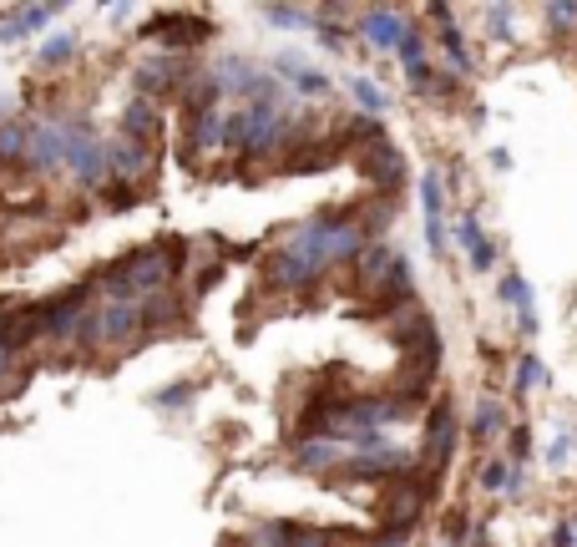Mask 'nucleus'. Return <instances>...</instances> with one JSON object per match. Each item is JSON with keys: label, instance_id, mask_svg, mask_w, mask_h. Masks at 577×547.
<instances>
[{"label": "nucleus", "instance_id": "nucleus-1", "mask_svg": "<svg viewBox=\"0 0 577 547\" xmlns=\"http://www.w3.org/2000/svg\"><path fill=\"white\" fill-rule=\"evenodd\" d=\"M183 274V244H142L132 254H122L117 264H107L97 274V284L107 289V299H152V294H168Z\"/></svg>", "mask_w": 577, "mask_h": 547}, {"label": "nucleus", "instance_id": "nucleus-2", "mask_svg": "<svg viewBox=\"0 0 577 547\" xmlns=\"http://www.w3.org/2000/svg\"><path fill=\"white\" fill-rule=\"evenodd\" d=\"M92 289H97V279H87V284H76V289L36 304V335L51 340V345H76L81 325H87V315H92Z\"/></svg>", "mask_w": 577, "mask_h": 547}, {"label": "nucleus", "instance_id": "nucleus-3", "mask_svg": "<svg viewBox=\"0 0 577 547\" xmlns=\"http://www.w3.org/2000/svg\"><path fill=\"white\" fill-rule=\"evenodd\" d=\"M66 173L81 183V188H92L102 193L107 188V142L97 137V127L87 117H71L66 122Z\"/></svg>", "mask_w": 577, "mask_h": 547}, {"label": "nucleus", "instance_id": "nucleus-4", "mask_svg": "<svg viewBox=\"0 0 577 547\" xmlns=\"http://www.w3.org/2000/svg\"><path fill=\"white\" fill-rule=\"evenodd\" d=\"M26 168H36V173H56V168H66V122H31Z\"/></svg>", "mask_w": 577, "mask_h": 547}, {"label": "nucleus", "instance_id": "nucleus-5", "mask_svg": "<svg viewBox=\"0 0 577 547\" xmlns=\"http://www.w3.org/2000/svg\"><path fill=\"white\" fill-rule=\"evenodd\" d=\"M421 208H426V244L441 259L446 254V173L441 168H431L421 178Z\"/></svg>", "mask_w": 577, "mask_h": 547}, {"label": "nucleus", "instance_id": "nucleus-6", "mask_svg": "<svg viewBox=\"0 0 577 547\" xmlns=\"http://www.w3.org/2000/svg\"><path fill=\"white\" fill-rule=\"evenodd\" d=\"M274 71H279V82H284L294 97H309V102L329 97V76H324L319 66H309L299 51H284V56L274 61Z\"/></svg>", "mask_w": 577, "mask_h": 547}, {"label": "nucleus", "instance_id": "nucleus-7", "mask_svg": "<svg viewBox=\"0 0 577 547\" xmlns=\"http://www.w3.org/2000/svg\"><path fill=\"white\" fill-rule=\"evenodd\" d=\"M147 36H152V41H168V46L178 51V46H198L203 36H213V21H208V16H193V11H168V16H157V21L147 26Z\"/></svg>", "mask_w": 577, "mask_h": 547}, {"label": "nucleus", "instance_id": "nucleus-8", "mask_svg": "<svg viewBox=\"0 0 577 547\" xmlns=\"http://www.w3.org/2000/svg\"><path fill=\"white\" fill-rule=\"evenodd\" d=\"M451 451H456V416H451V406H431V416H426V472L431 477H441L446 466H451Z\"/></svg>", "mask_w": 577, "mask_h": 547}, {"label": "nucleus", "instance_id": "nucleus-9", "mask_svg": "<svg viewBox=\"0 0 577 547\" xmlns=\"http://www.w3.org/2000/svg\"><path fill=\"white\" fill-rule=\"evenodd\" d=\"M107 173L117 178V183H142L147 173H152V152L142 147V142H127V137H112L107 142Z\"/></svg>", "mask_w": 577, "mask_h": 547}, {"label": "nucleus", "instance_id": "nucleus-10", "mask_svg": "<svg viewBox=\"0 0 577 547\" xmlns=\"http://www.w3.org/2000/svg\"><path fill=\"white\" fill-rule=\"evenodd\" d=\"M405 31H410V21H405L400 11H390V6H375V11L360 16V36H365L375 51H395Z\"/></svg>", "mask_w": 577, "mask_h": 547}, {"label": "nucleus", "instance_id": "nucleus-11", "mask_svg": "<svg viewBox=\"0 0 577 547\" xmlns=\"http://www.w3.org/2000/svg\"><path fill=\"white\" fill-rule=\"evenodd\" d=\"M497 299L517 309V330L522 335H537V299H532V284L522 274H502L497 279Z\"/></svg>", "mask_w": 577, "mask_h": 547}, {"label": "nucleus", "instance_id": "nucleus-12", "mask_svg": "<svg viewBox=\"0 0 577 547\" xmlns=\"http://www.w3.org/2000/svg\"><path fill=\"white\" fill-rule=\"evenodd\" d=\"M208 147H223V112H198V117H188V137H183V163H198Z\"/></svg>", "mask_w": 577, "mask_h": 547}, {"label": "nucleus", "instance_id": "nucleus-13", "mask_svg": "<svg viewBox=\"0 0 577 547\" xmlns=\"http://www.w3.org/2000/svg\"><path fill=\"white\" fill-rule=\"evenodd\" d=\"M56 11H61V6H21V11H11L6 21H0V41H21V36L46 31V21H51Z\"/></svg>", "mask_w": 577, "mask_h": 547}, {"label": "nucleus", "instance_id": "nucleus-14", "mask_svg": "<svg viewBox=\"0 0 577 547\" xmlns=\"http://www.w3.org/2000/svg\"><path fill=\"white\" fill-rule=\"evenodd\" d=\"M365 173H370V183H375V188H400L405 163H400V152H395L390 142H380L375 152H365Z\"/></svg>", "mask_w": 577, "mask_h": 547}, {"label": "nucleus", "instance_id": "nucleus-15", "mask_svg": "<svg viewBox=\"0 0 577 547\" xmlns=\"http://www.w3.org/2000/svg\"><path fill=\"white\" fill-rule=\"evenodd\" d=\"M122 137H127V142H142V147L157 137V107H152L147 97H132V102H127V112H122Z\"/></svg>", "mask_w": 577, "mask_h": 547}, {"label": "nucleus", "instance_id": "nucleus-16", "mask_svg": "<svg viewBox=\"0 0 577 547\" xmlns=\"http://www.w3.org/2000/svg\"><path fill=\"white\" fill-rule=\"evenodd\" d=\"M507 431V406L502 401H476V416H471V441H491V436H502Z\"/></svg>", "mask_w": 577, "mask_h": 547}, {"label": "nucleus", "instance_id": "nucleus-17", "mask_svg": "<svg viewBox=\"0 0 577 547\" xmlns=\"http://www.w3.org/2000/svg\"><path fill=\"white\" fill-rule=\"evenodd\" d=\"M26 142H31V122L21 117L0 122V163H26Z\"/></svg>", "mask_w": 577, "mask_h": 547}, {"label": "nucleus", "instance_id": "nucleus-18", "mask_svg": "<svg viewBox=\"0 0 577 547\" xmlns=\"http://www.w3.org/2000/svg\"><path fill=\"white\" fill-rule=\"evenodd\" d=\"M345 87H350V97L360 102L365 117H385V112H390V97L370 82V76H345Z\"/></svg>", "mask_w": 577, "mask_h": 547}, {"label": "nucleus", "instance_id": "nucleus-19", "mask_svg": "<svg viewBox=\"0 0 577 547\" xmlns=\"http://www.w3.org/2000/svg\"><path fill=\"white\" fill-rule=\"evenodd\" d=\"M441 51H446V66H451L456 76H466V71H471V56H466V41H461L456 21H446V26H441Z\"/></svg>", "mask_w": 577, "mask_h": 547}, {"label": "nucleus", "instance_id": "nucleus-20", "mask_svg": "<svg viewBox=\"0 0 577 547\" xmlns=\"http://www.w3.org/2000/svg\"><path fill=\"white\" fill-rule=\"evenodd\" d=\"M476 487L491 492V497H507V487H512V466H507V461H486L481 472H476Z\"/></svg>", "mask_w": 577, "mask_h": 547}, {"label": "nucleus", "instance_id": "nucleus-21", "mask_svg": "<svg viewBox=\"0 0 577 547\" xmlns=\"http://www.w3.org/2000/svg\"><path fill=\"white\" fill-rule=\"evenodd\" d=\"M537 385H547V365H542L537 355H522V360H517V380H512V390H517V396H527V390H537Z\"/></svg>", "mask_w": 577, "mask_h": 547}, {"label": "nucleus", "instance_id": "nucleus-22", "mask_svg": "<svg viewBox=\"0 0 577 547\" xmlns=\"http://www.w3.org/2000/svg\"><path fill=\"white\" fill-rule=\"evenodd\" d=\"M76 31H61V36H51L46 46H41V66H66L71 56H76Z\"/></svg>", "mask_w": 577, "mask_h": 547}, {"label": "nucleus", "instance_id": "nucleus-23", "mask_svg": "<svg viewBox=\"0 0 577 547\" xmlns=\"http://www.w3.org/2000/svg\"><path fill=\"white\" fill-rule=\"evenodd\" d=\"M264 21H269V26H279V31H304V26H314V11H294V6H269V11H264Z\"/></svg>", "mask_w": 577, "mask_h": 547}, {"label": "nucleus", "instance_id": "nucleus-24", "mask_svg": "<svg viewBox=\"0 0 577 547\" xmlns=\"http://www.w3.org/2000/svg\"><path fill=\"white\" fill-rule=\"evenodd\" d=\"M456 244H461L466 254L486 244V228H481V218H476V213H461V223H456Z\"/></svg>", "mask_w": 577, "mask_h": 547}, {"label": "nucleus", "instance_id": "nucleus-25", "mask_svg": "<svg viewBox=\"0 0 577 547\" xmlns=\"http://www.w3.org/2000/svg\"><path fill=\"white\" fill-rule=\"evenodd\" d=\"M395 51H400V61H405V71H410V66H421V61H426V36H421L416 26H410V31L400 36V46H395Z\"/></svg>", "mask_w": 577, "mask_h": 547}, {"label": "nucleus", "instance_id": "nucleus-26", "mask_svg": "<svg viewBox=\"0 0 577 547\" xmlns=\"http://www.w3.org/2000/svg\"><path fill=\"white\" fill-rule=\"evenodd\" d=\"M486 31H491V41L512 46V41H517V36H512V11H507V6H491V11H486Z\"/></svg>", "mask_w": 577, "mask_h": 547}, {"label": "nucleus", "instance_id": "nucleus-27", "mask_svg": "<svg viewBox=\"0 0 577 547\" xmlns=\"http://www.w3.org/2000/svg\"><path fill=\"white\" fill-rule=\"evenodd\" d=\"M572 446H577V436H572V431H557V436H552V446L542 451V456H547V466H552V472H562V466H567Z\"/></svg>", "mask_w": 577, "mask_h": 547}, {"label": "nucleus", "instance_id": "nucleus-28", "mask_svg": "<svg viewBox=\"0 0 577 547\" xmlns=\"http://www.w3.org/2000/svg\"><path fill=\"white\" fill-rule=\"evenodd\" d=\"M441 537H446L451 547H466V537H471V517H466V512H451V517L441 522Z\"/></svg>", "mask_w": 577, "mask_h": 547}, {"label": "nucleus", "instance_id": "nucleus-29", "mask_svg": "<svg viewBox=\"0 0 577 547\" xmlns=\"http://www.w3.org/2000/svg\"><path fill=\"white\" fill-rule=\"evenodd\" d=\"M188 396H193V380H183V385H168V390H157V406H162V411H183V406H188Z\"/></svg>", "mask_w": 577, "mask_h": 547}, {"label": "nucleus", "instance_id": "nucleus-30", "mask_svg": "<svg viewBox=\"0 0 577 547\" xmlns=\"http://www.w3.org/2000/svg\"><path fill=\"white\" fill-rule=\"evenodd\" d=\"M547 26H552L557 36L577 31V6H547Z\"/></svg>", "mask_w": 577, "mask_h": 547}, {"label": "nucleus", "instance_id": "nucleus-31", "mask_svg": "<svg viewBox=\"0 0 577 547\" xmlns=\"http://www.w3.org/2000/svg\"><path fill=\"white\" fill-rule=\"evenodd\" d=\"M314 21H319V46H324V51H345V31H340V26H329L319 11H314Z\"/></svg>", "mask_w": 577, "mask_h": 547}, {"label": "nucleus", "instance_id": "nucleus-32", "mask_svg": "<svg viewBox=\"0 0 577 547\" xmlns=\"http://www.w3.org/2000/svg\"><path fill=\"white\" fill-rule=\"evenodd\" d=\"M466 259H471V269H476V274H491V264H497V244L486 239V244H481V249H471Z\"/></svg>", "mask_w": 577, "mask_h": 547}, {"label": "nucleus", "instance_id": "nucleus-33", "mask_svg": "<svg viewBox=\"0 0 577 547\" xmlns=\"http://www.w3.org/2000/svg\"><path fill=\"white\" fill-rule=\"evenodd\" d=\"M107 203H112V208H132V203H137V188L117 183V188H107Z\"/></svg>", "mask_w": 577, "mask_h": 547}, {"label": "nucleus", "instance_id": "nucleus-34", "mask_svg": "<svg viewBox=\"0 0 577 547\" xmlns=\"http://www.w3.org/2000/svg\"><path fill=\"white\" fill-rule=\"evenodd\" d=\"M527 451H532V431H522V426H517V431H512V461L522 466V461H527Z\"/></svg>", "mask_w": 577, "mask_h": 547}, {"label": "nucleus", "instance_id": "nucleus-35", "mask_svg": "<svg viewBox=\"0 0 577 547\" xmlns=\"http://www.w3.org/2000/svg\"><path fill=\"white\" fill-rule=\"evenodd\" d=\"M552 547H572V517H562V522L552 527Z\"/></svg>", "mask_w": 577, "mask_h": 547}]
</instances>
